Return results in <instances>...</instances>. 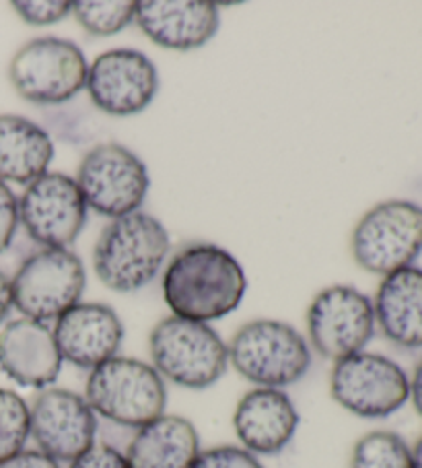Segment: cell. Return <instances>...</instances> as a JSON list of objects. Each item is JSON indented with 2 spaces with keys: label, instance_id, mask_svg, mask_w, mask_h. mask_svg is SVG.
Listing matches in <instances>:
<instances>
[{
  "label": "cell",
  "instance_id": "6da1fadb",
  "mask_svg": "<svg viewBox=\"0 0 422 468\" xmlns=\"http://www.w3.org/2000/svg\"><path fill=\"white\" fill-rule=\"evenodd\" d=\"M246 289V271L237 258L208 241L177 250L164 272V300L172 316L205 324L237 310Z\"/></svg>",
  "mask_w": 422,
  "mask_h": 468
},
{
  "label": "cell",
  "instance_id": "7a4b0ae2",
  "mask_svg": "<svg viewBox=\"0 0 422 468\" xmlns=\"http://www.w3.org/2000/svg\"><path fill=\"white\" fill-rule=\"evenodd\" d=\"M172 250L165 225L142 211L105 225L93 250L97 279L116 293H134L147 287Z\"/></svg>",
  "mask_w": 422,
  "mask_h": 468
},
{
  "label": "cell",
  "instance_id": "3957f363",
  "mask_svg": "<svg viewBox=\"0 0 422 468\" xmlns=\"http://www.w3.org/2000/svg\"><path fill=\"white\" fill-rule=\"evenodd\" d=\"M151 366L165 382L185 390H206L229 369V349L216 330L177 316H167L149 335Z\"/></svg>",
  "mask_w": 422,
  "mask_h": 468
},
{
  "label": "cell",
  "instance_id": "277c9868",
  "mask_svg": "<svg viewBox=\"0 0 422 468\" xmlns=\"http://www.w3.org/2000/svg\"><path fill=\"white\" fill-rule=\"evenodd\" d=\"M229 366L256 388H287L311 369V346L287 322L259 318L231 336Z\"/></svg>",
  "mask_w": 422,
  "mask_h": 468
},
{
  "label": "cell",
  "instance_id": "5b68a950",
  "mask_svg": "<svg viewBox=\"0 0 422 468\" xmlns=\"http://www.w3.org/2000/svg\"><path fill=\"white\" fill-rule=\"evenodd\" d=\"M83 397L95 415L141 430L165 415L167 386L151 363L116 355L89 371Z\"/></svg>",
  "mask_w": 422,
  "mask_h": 468
},
{
  "label": "cell",
  "instance_id": "8992f818",
  "mask_svg": "<svg viewBox=\"0 0 422 468\" xmlns=\"http://www.w3.org/2000/svg\"><path fill=\"white\" fill-rule=\"evenodd\" d=\"M351 254L363 271L381 279L414 266L422 254V207L404 198L371 207L354 225Z\"/></svg>",
  "mask_w": 422,
  "mask_h": 468
},
{
  "label": "cell",
  "instance_id": "52a82bcc",
  "mask_svg": "<svg viewBox=\"0 0 422 468\" xmlns=\"http://www.w3.org/2000/svg\"><path fill=\"white\" fill-rule=\"evenodd\" d=\"M89 64L80 48L62 37H36L15 52L9 79L19 93L36 106H60L83 91Z\"/></svg>",
  "mask_w": 422,
  "mask_h": 468
},
{
  "label": "cell",
  "instance_id": "ba28073f",
  "mask_svg": "<svg viewBox=\"0 0 422 468\" xmlns=\"http://www.w3.org/2000/svg\"><path fill=\"white\" fill-rule=\"evenodd\" d=\"M85 285V264L72 250L42 248L27 256L11 279L13 308L23 318L47 324L80 302Z\"/></svg>",
  "mask_w": 422,
  "mask_h": 468
},
{
  "label": "cell",
  "instance_id": "9c48e42d",
  "mask_svg": "<svg viewBox=\"0 0 422 468\" xmlns=\"http://www.w3.org/2000/svg\"><path fill=\"white\" fill-rule=\"evenodd\" d=\"M330 394L338 407L354 417L385 419L408 402L410 378L392 357L361 351L334 361Z\"/></svg>",
  "mask_w": 422,
  "mask_h": 468
},
{
  "label": "cell",
  "instance_id": "30bf717a",
  "mask_svg": "<svg viewBox=\"0 0 422 468\" xmlns=\"http://www.w3.org/2000/svg\"><path fill=\"white\" fill-rule=\"evenodd\" d=\"M75 180L87 208L108 219L136 213L151 186L144 161L120 143L95 144L80 159Z\"/></svg>",
  "mask_w": 422,
  "mask_h": 468
},
{
  "label": "cell",
  "instance_id": "8fae6325",
  "mask_svg": "<svg viewBox=\"0 0 422 468\" xmlns=\"http://www.w3.org/2000/svg\"><path fill=\"white\" fill-rule=\"evenodd\" d=\"M305 322L307 343L330 361L364 351L377 330L371 297L353 285L322 289L307 308Z\"/></svg>",
  "mask_w": 422,
  "mask_h": 468
},
{
  "label": "cell",
  "instance_id": "7c38bea8",
  "mask_svg": "<svg viewBox=\"0 0 422 468\" xmlns=\"http://www.w3.org/2000/svg\"><path fill=\"white\" fill-rule=\"evenodd\" d=\"M85 89L103 114L126 118L151 106L159 91V72L144 52L116 48L89 64Z\"/></svg>",
  "mask_w": 422,
  "mask_h": 468
},
{
  "label": "cell",
  "instance_id": "4fadbf2b",
  "mask_svg": "<svg viewBox=\"0 0 422 468\" xmlns=\"http://www.w3.org/2000/svg\"><path fill=\"white\" fill-rule=\"evenodd\" d=\"M87 221V205L75 177L46 172L31 182L19 200V223L42 248L75 244Z\"/></svg>",
  "mask_w": 422,
  "mask_h": 468
},
{
  "label": "cell",
  "instance_id": "5bb4252c",
  "mask_svg": "<svg viewBox=\"0 0 422 468\" xmlns=\"http://www.w3.org/2000/svg\"><path fill=\"white\" fill-rule=\"evenodd\" d=\"M31 440L58 464H70L95 446L97 415L80 394L44 388L29 405Z\"/></svg>",
  "mask_w": 422,
  "mask_h": 468
},
{
  "label": "cell",
  "instance_id": "9a60e30c",
  "mask_svg": "<svg viewBox=\"0 0 422 468\" xmlns=\"http://www.w3.org/2000/svg\"><path fill=\"white\" fill-rule=\"evenodd\" d=\"M54 341L62 361L91 371L113 359L124 341V324L108 303L79 302L54 322Z\"/></svg>",
  "mask_w": 422,
  "mask_h": 468
},
{
  "label": "cell",
  "instance_id": "2e32d148",
  "mask_svg": "<svg viewBox=\"0 0 422 468\" xmlns=\"http://www.w3.org/2000/svg\"><path fill=\"white\" fill-rule=\"evenodd\" d=\"M134 23L153 44L190 52L206 46L221 26V9L210 0H141Z\"/></svg>",
  "mask_w": 422,
  "mask_h": 468
},
{
  "label": "cell",
  "instance_id": "e0dca14e",
  "mask_svg": "<svg viewBox=\"0 0 422 468\" xmlns=\"http://www.w3.org/2000/svg\"><path fill=\"white\" fill-rule=\"evenodd\" d=\"M62 363L52 328L44 322L17 318L0 330V371L23 388H50Z\"/></svg>",
  "mask_w": 422,
  "mask_h": 468
},
{
  "label": "cell",
  "instance_id": "ac0fdd59",
  "mask_svg": "<svg viewBox=\"0 0 422 468\" xmlns=\"http://www.w3.org/2000/svg\"><path fill=\"white\" fill-rule=\"evenodd\" d=\"M239 446L251 454L276 456L293 441L299 410L285 390L254 388L243 394L233 413Z\"/></svg>",
  "mask_w": 422,
  "mask_h": 468
},
{
  "label": "cell",
  "instance_id": "d6986e66",
  "mask_svg": "<svg viewBox=\"0 0 422 468\" xmlns=\"http://www.w3.org/2000/svg\"><path fill=\"white\" fill-rule=\"evenodd\" d=\"M373 302L375 326L397 349H422V269L406 266L381 279Z\"/></svg>",
  "mask_w": 422,
  "mask_h": 468
},
{
  "label": "cell",
  "instance_id": "ffe728a7",
  "mask_svg": "<svg viewBox=\"0 0 422 468\" xmlns=\"http://www.w3.org/2000/svg\"><path fill=\"white\" fill-rule=\"evenodd\" d=\"M200 450L190 419L165 413L136 430L124 456L130 468H192Z\"/></svg>",
  "mask_w": 422,
  "mask_h": 468
},
{
  "label": "cell",
  "instance_id": "44dd1931",
  "mask_svg": "<svg viewBox=\"0 0 422 468\" xmlns=\"http://www.w3.org/2000/svg\"><path fill=\"white\" fill-rule=\"evenodd\" d=\"M54 143L44 126L17 114L0 116V182L29 186L47 172Z\"/></svg>",
  "mask_w": 422,
  "mask_h": 468
},
{
  "label": "cell",
  "instance_id": "7402d4cb",
  "mask_svg": "<svg viewBox=\"0 0 422 468\" xmlns=\"http://www.w3.org/2000/svg\"><path fill=\"white\" fill-rule=\"evenodd\" d=\"M351 468H414L412 446L392 430H373L354 441Z\"/></svg>",
  "mask_w": 422,
  "mask_h": 468
},
{
  "label": "cell",
  "instance_id": "603a6c76",
  "mask_svg": "<svg viewBox=\"0 0 422 468\" xmlns=\"http://www.w3.org/2000/svg\"><path fill=\"white\" fill-rule=\"evenodd\" d=\"M136 3L132 0H79L70 15L89 36L110 37L134 23Z\"/></svg>",
  "mask_w": 422,
  "mask_h": 468
},
{
  "label": "cell",
  "instance_id": "cb8c5ba5",
  "mask_svg": "<svg viewBox=\"0 0 422 468\" xmlns=\"http://www.w3.org/2000/svg\"><path fill=\"white\" fill-rule=\"evenodd\" d=\"M31 438L29 405L21 394L0 388V463L26 450Z\"/></svg>",
  "mask_w": 422,
  "mask_h": 468
},
{
  "label": "cell",
  "instance_id": "d4e9b609",
  "mask_svg": "<svg viewBox=\"0 0 422 468\" xmlns=\"http://www.w3.org/2000/svg\"><path fill=\"white\" fill-rule=\"evenodd\" d=\"M15 13L34 27L54 26L62 19H67L72 11V3L67 0H15L11 5Z\"/></svg>",
  "mask_w": 422,
  "mask_h": 468
},
{
  "label": "cell",
  "instance_id": "484cf974",
  "mask_svg": "<svg viewBox=\"0 0 422 468\" xmlns=\"http://www.w3.org/2000/svg\"><path fill=\"white\" fill-rule=\"evenodd\" d=\"M192 468H264V464L246 448L225 443V446L200 450Z\"/></svg>",
  "mask_w": 422,
  "mask_h": 468
},
{
  "label": "cell",
  "instance_id": "4316f807",
  "mask_svg": "<svg viewBox=\"0 0 422 468\" xmlns=\"http://www.w3.org/2000/svg\"><path fill=\"white\" fill-rule=\"evenodd\" d=\"M19 228V200L5 182H0V254L9 250Z\"/></svg>",
  "mask_w": 422,
  "mask_h": 468
},
{
  "label": "cell",
  "instance_id": "83f0119b",
  "mask_svg": "<svg viewBox=\"0 0 422 468\" xmlns=\"http://www.w3.org/2000/svg\"><path fill=\"white\" fill-rule=\"evenodd\" d=\"M69 468H130L124 452L108 446V443H95L85 454L72 460Z\"/></svg>",
  "mask_w": 422,
  "mask_h": 468
},
{
  "label": "cell",
  "instance_id": "f1b7e54d",
  "mask_svg": "<svg viewBox=\"0 0 422 468\" xmlns=\"http://www.w3.org/2000/svg\"><path fill=\"white\" fill-rule=\"evenodd\" d=\"M0 468H62V464L56 463L50 456H46L44 452L36 450H21L19 454L11 456L5 463H0Z\"/></svg>",
  "mask_w": 422,
  "mask_h": 468
},
{
  "label": "cell",
  "instance_id": "f546056e",
  "mask_svg": "<svg viewBox=\"0 0 422 468\" xmlns=\"http://www.w3.org/2000/svg\"><path fill=\"white\" fill-rule=\"evenodd\" d=\"M410 378V399L408 402H412L414 410H417V415L422 419V359L414 366Z\"/></svg>",
  "mask_w": 422,
  "mask_h": 468
},
{
  "label": "cell",
  "instance_id": "4dcf8cb0",
  "mask_svg": "<svg viewBox=\"0 0 422 468\" xmlns=\"http://www.w3.org/2000/svg\"><path fill=\"white\" fill-rule=\"evenodd\" d=\"M13 310V289H11V279L0 271V324L9 318Z\"/></svg>",
  "mask_w": 422,
  "mask_h": 468
},
{
  "label": "cell",
  "instance_id": "1f68e13d",
  "mask_svg": "<svg viewBox=\"0 0 422 468\" xmlns=\"http://www.w3.org/2000/svg\"><path fill=\"white\" fill-rule=\"evenodd\" d=\"M412 460H414V468H422V433L412 446Z\"/></svg>",
  "mask_w": 422,
  "mask_h": 468
}]
</instances>
